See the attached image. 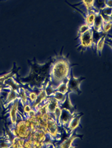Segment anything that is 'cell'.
<instances>
[{
	"label": "cell",
	"mask_w": 112,
	"mask_h": 148,
	"mask_svg": "<svg viewBox=\"0 0 112 148\" xmlns=\"http://www.w3.org/2000/svg\"><path fill=\"white\" fill-rule=\"evenodd\" d=\"M75 113H71L66 109H61V114L60 117L59 125L64 129V130L66 129Z\"/></svg>",
	"instance_id": "9c48e42d"
},
{
	"label": "cell",
	"mask_w": 112,
	"mask_h": 148,
	"mask_svg": "<svg viewBox=\"0 0 112 148\" xmlns=\"http://www.w3.org/2000/svg\"><path fill=\"white\" fill-rule=\"evenodd\" d=\"M70 94H71V92H68L67 94L66 98H65V100L64 101L63 103L59 104V106L61 108V109H66V110H68L69 112H70L71 113H76L77 109H76V106H73L71 104L70 97H69Z\"/></svg>",
	"instance_id": "30bf717a"
},
{
	"label": "cell",
	"mask_w": 112,
	"mask_h": 148,
	"mask_svg": "<svg viewBox=\"0 0 112 148\" xmlns=\"http://www.w3.org/2000/svg\"><path fill=\"white\" fill-rule=\"evenodd\" d=\"M86 79V77L81 76L80 77H75L73 74V68H72L67 82L68 90L69 92H74L78 95L82 94V91L80 88L82 82Z\"/></svg>",
	"instance_id": "5b68a950"
},
{
	"label": "cell",
	"mask_w": 112,
	"mask_h": 148,
	"mask_svg": "<svg viewBox=\"0 0 112 148\" xmlns=\"http://www.w3.org/2000/svg\"><path fill=\"white\" fill-rule=\"evenodd\" d=\"M103 19L100 14V13H98L96 15L95 21L92 25V29L98 32H102V27L103 24Z\"/></svg>",
	"instance_id": "7c38bea8"
},
{
	"label": "cell",
	"mask_w": 112,
	"mask_h": 148,
	"mask_svg": "<svg viewBox=\"0 0 112 148\" xmlns=\"http://www.w3.org/2000/svg\"><path fill=\"white\" fill-rule=\"evenodd\" d=\"M66 96H67V94H64L61 93L60 92L55 91L54 94L51 96L54 99H55V100H56L58 101H59V103L60 104V103L64 102V101L65 100V99L66 98Z\"/></svg>",
	"instance_id": "ac0fdd59"
},
{
	"label": "cell",
	"mask_w": 112,
	"mask_h": 148,
	"mask_svg": "<svg viewBox=\"0 0 112 148\" xmlns=\"http://www.w3.org/2000/svg\"><path fill=\"white\" fill-rule=\"evenodd\" d=\"M21 105L19 99H17L12 101L8 108L9 107V118L10 119L11 125L14 126L15 125L18 121V116L19 113V109Z\"/></svg>",
	"instance_id": "8992f818"
},
{
	"label": "cell",
	"mask_w": 112,
	"mask_h": 148,
	"mask_svg": "<svg viewBox=\"0 0 112 148\" xmlns=\"http://www.w3.org/2000/svg\"><path fill=\"white\" fill-rule=\"evenodd\" d=\"M7 1V0H0V1Z\"/></svg>",
	"instance_id": "603a6c76"
},
{
	"label": "cell",
	"mask_w": 112,
	"mask_h": 148,
	"mask_svg": "<svg viewBox=\"0 0 112 148\" xmlns=\"http://www.w3.org/2000/svg\"><path fill=\"white\" fill-rule=\"evenodd\" d=\"M6 73V72H2V73H0V75H2V74H4V73Z\"/></svg>",
	"instance_id": "7402d4cb"
},
{
	"label": "cell",
	"mask_w": 112,
	"mask_h": 148,
	"mask_svg": "<svg viewBox=\"0 0 112 148\" xmlns=\"http://www.w3.org/2000/svg\"><path fill=\"white\" fill-rule=\"evenodd\" d=\"M93 9L96 13H99L106 7L105 0H94L93 1Z\"/></svg>",
	"instance_id": "2e32d148"
},
{
	"label": "cell",
	"mask_w": 112,
	"mask_h": 148,
	"mask_svg": "<svg viewBox=\"0 0 112 148\" xmlns=\"http://www.w3.org/2000/svg\"><path fill=\"white\" fill-rule=\"evenodd\" d=\"M28 89H27L23 86H21L18 90L19 97L22 106L28 103Z\"/></svg>",
	"instance_id": "8fae6325"
},
{
	"label": "cell",
	"mask_w": 112,
	"mask_h": 148,
	"mask_svg": "<svg viewBox=\"0 0 112 148\" xmlns=\"http://www.w3.org/2000/svg\"><path fill=\"white\" fill-rule=\"evenodd\" d=\"M55 56L51 57L47 62L39 63L36 58L28 60L30 73L25 77H21L18 72L14 75L15 79L29 90L34 88L42 89L49 82L51 65Z\"/></svg>",
	"instance_id": "6da1fadb"
},
{
	"label": "cell",
	"mask_w": 112,
	"mask_h": 148,
	"mask_svg": "<svg viewBox=\"0 0 112 148\" xmlns=\"http://www.w3.org/2000/svg\"><path fill=\"white\" fill-rule=\"evenodd\" d=\"M61 108L59 106L55 108V109L54 110V118H55V120L59 125V123H60V117L61 116Z\"/></svg>",
	"instance_id": "d6986e66"
},
{
	"label": "cell",
	"mask_w": 112,
	"mask_h": 148,
	"mask_svg": "<svg viewBox=\"0 0 112 148\" xmlns=\"http://www.w3.org/2000/svg\"><path fill=\"white\" fill-rule=\"evenodd\" d=\"M83 113H76L71 118L69 123L64 131H66L67 134H71L73 131L76 130L78 127L81 126V119L82 116H83Z\"/></svg>",
	"instance_id": "52a82bcc"
},
{
	"label": "cell",
	"mask_w": 112,
	"mask_h": 148,
	"mask_svg": "<svg viewBox=\"0 0 112 148\" xmlns=\"http://www.w3.org/2000/svg\"><path fill=\"white\" fill-rule=\"evenodd\" d=\"M96 12L94 11H90L87 12L86 14L83 17V19L85 20V24L87 25H89L90 27L92 28V25L93 24V22L95 21V18L96 15Z\"/></svg>",
	"instance_id": "5bb4252c"
},
{
	"label": "cell",
	"mask_w": 112,
	"mask_h": 148,
	"mask_svg": "<svg viewBox=\"0 0 112 148\" xmlns=\"http://www.w3.org/2000/svg\"><path fill=\"white\" fill-rule=\"evenodd\" d=\"M107 34L104 35L102 37V38L96 43V45H95V50H96L97 55L99 56H102V50H103L104 45L105 44V38H106Z\"/></svg>",
	"instance_id": "4fadbf2b"
},
{
	"label": "cell",
	"mask_w": 112,
	"mask_h": 148,
	"mask_svg": "<svg viewBox=\"0 0 112 148\" xmlns=\"http://www.w3.org/2000/svg\"><path fill=\"white\" fill-rule=\"evenodd\" d=\"M18 114L21 119H18L15 125L10 126V131L14 137L27 140L32 133V131L26 123V121L23 115L19 112Z\"/></svg>",
	"instance_id": "3957f363"
},
{
	"label": "cell",
	"mask_w": 112,
	"mask_h": 148,
	"mask_svg": "<svg viewBox=\"0 0 112 148\" xmlns=\"http://www.w3.org/2000/svg\"><path fill=\"white\" fill-rule=\"evenodd\" d=\"M93 1L94 0H81V1L79 3L80 6L82 8H85L86 12H90V11L95 12L94 10L93 6Z\"/></svg>",
	"instance_id": "9a60e30c"
},
{
	"label": "cell",
	"mask_w": 112,
	"mask_h": 148,
	"mask_svg": "<svg viewBox=\"0 0 112 148\" xmlns=\"http://www.w3.org/2000/svg\"><path fill=\"white\" fill-rule=\"evenodd\" d=\"M83 136V135H80V134H77V131L74 130L69 134V136L65 138L61 141V143L59 144V145L57 147L61 148H72L73 147L71 145H72L74 141V140L77 138H80L81 139H82Z\"/></svg>",
	"instance_id": "ba28073f"
},
{
	"label": "cell",
	"mask_w": 112,
	"mask_h": 148,
	"mask_svg": "<svg viewBox=\"0 0 112 148\" xmlns=\"http://www.w3.org/2000/svg\"><path fill=\"white\" fill-rule=\"evenodd\" d=\"M68 81V79H65L62 83H61L55 88V91H58V92H60L61 93L64 94H67L68 92V86H67Z\"/></svg>",
	"instance_id": "e0dca14e"
},
{
	"label": "cell",
	"mask_w": 112,
	"mask_h": 148,
	"mask_svg": "<svg viewBox=\"0 0 112 148\" xmlns=\"http://www.w3.org/2000/svg\"><path fill=\"white\" fill-rule=\"evenodd\" d=\"M63 51L59 55L55 56L50 73L49 84L55 89L65 79H68L71 68L77 64H71L68 58L63 54Z\"/></svg>",
	"instance_id": "7a4b0ae2"
},
{
	"label": "cell",
	"mask_w": 112,
	"mask_h": 148,
	"mask_svg": "<svg viewBox=\"0 0 112 148\" xmlns=\"http://www.w3.org/2000/svg\"><path fill=\"white\" fill-rule=\"evenodd\" d=\"M111 29H112V22L103 23L102 27V32L104 33L107 34L108 32H110Z\"/></svg>",
	"instance_id": "ffe728a7"
},
{
	"label": "cell",
	"mask_w": 112,
	"mask_h": 148,
	"mask_svg": "<svg viewBox=\"0 0 112 148\" xmlns=\"http://www.w3.org/2000/svg\"><path fill=\"white\" fill-rule=\"evenodd\" d=\"M91 28H92L90 27L89 25H86V24L82 25H81V26L80 27V28H79V29H78V33H77V37H78L79 36L81 35L82 34H83V33L87 32V31H89V30Z\"/></svg>",
	"instance_id": "44dd1931"
},
{
	"label": "cell",
	"mask_w": 112,
	"mask_h": 148,
	"mask_svg": "<svg viewBox=\"0 0 112 148\" xmlns=\"http://www.w3.org/2000/svg\"><path fill=\"white\" fill-rule=\"evenodd\" d=\"M78 38L80 40V43L77 48L80 53H84L88 49H93L92 36V28L79 36L77 38Z\"/></svg>",
	"instance_id": "277c9868"
}]
</instances>
